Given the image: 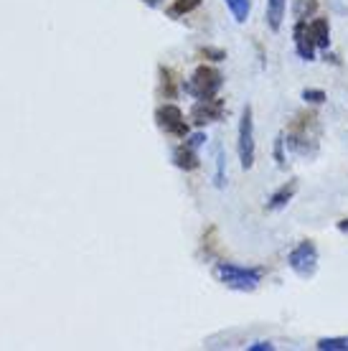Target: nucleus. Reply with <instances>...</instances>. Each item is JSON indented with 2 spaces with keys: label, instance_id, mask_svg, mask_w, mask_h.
<instances>
[{
  "label": "nucleus",
  "instance_id": "f257e3e1",
  "mask_svg": "<svg viewBox=\"0 0 348 351\" xmlns=\"http://www.w3.org/2000/svg\"><path fill=\"white\" fill-rule=\"evenodd\" d=\"M262 267H244V265L234 263H216L214 275L219 278L221 285H227L229 290H239V293H252L262 282Z\"/></svg>",
  "mask_w": 348,
  "mask_h": 351
},
{
  "label": "nucleus",
  "instance_id": "f03ea898",
  "mask_svg": "<svg viewBox=\"0 0 348 351\" xmlns=\"http://www.w3.org/2000/svg\"><path fill=\"white\" fill-rule=\"evenodd\" d=\"M318 138H321V130H318V123H315V114H300V117H295V123L290 125L285 143L300 156L313 158L318 153Z\"/></svg>",
  "mask_w": 348,
  "mask_h": 351
},
{
  "label": "nucleus",
  "instance_id": "7ed1b4c3",
  "mask_svg": "<svg viewBox=\"0 0 348 351\" xmlns=\"http://www.w3.org/2000/svg\"><path fill=\"white\" fill-rule=\"evenodd\" d=\"M221 84H224V74L219 69H214V66L201 64L199 69L191 74V80L186 82L183 87H186V92L191 97H196V99H209V97L219 95Z\"/></svg>",
  "mask_w": 348,
  "mask_h": 351
},
{
  "label": "nucleus",
  "instance_id": "20e7f679",
  "mask_svg": "<svg viewBox=\"0 0 348 351\" xmlns=\"http://www.w3.org/2000/svg\"><path fill=\"white\" fill-rule=\"evenodd\" d=\"M236 153L244 171L254 166V112L249 105H244L242 117H239V135H236Z\"/></svg>",
  "mask_w": 348,
  "mask_h": 351
},
{
  "label": "nucleus",
  "instance_id": "39448f33",
  "mask_svg": "<svg viewBox=\"0 0 348 351\" xmlns=\"http://www.w3.org/2000/svg\"><path fill=\"white\" fill-rule=\"evenodd\" d=\"M288 265L297 278H303V280L313 278L315 270H318V247H315L313 239H303L288 255Z\"/></svg>",
  "mask_w": 348,
  "mask_h": 351
},
{
  "label": "nucleus",
  "instance_id": "423d86ee",
  "mask_svg": "<svg viewBox=\"0 0 348 351\" xmlns=\"http://www.w3.org/2000/svg\"><path fill=\"white\" fill-rule=\"evenodd\" d=\"M156 123L158 128L168 135H175V138H186L188 135V123L183 117L181 107L175 105H160L156 110Z\"/></svg>",
  "mask_w": 348,
  "mask_h": 351
},
{
  "label": "nucleus",
  "instance_id": "0eeeda50",
  "mask_svg": "<svg viewBox=\"0 0 348 351\" xmlns=\"http://www.w3.org/2000/svg\"><path fill=\"white\" fill-rule=\"evenodd\" d=\"M224 99H216V97H209V99H196V105L191 107V120L193 125H211V123H219L221 117H224Z\"/></svg>",
  "mask_w": 348,
  "mask_h": 351
},
{
  "label": "nucleus",
  "instance_id": "6e6552de",
  "mask_svg": "<svg viewBox=\"0 0 348 351\" xmlns=\"http://www.w3.org/2000/svg\"><path fill=\"white\" fill-rule=\"evenodd\" d=\"M293 36H295L297 56L303 62H315V44H313V36H310V28H308V21H295Z\"/></svg>",
  "mask_w": 348,
  "mask_h": 351
},
{
  "label": "nucleus",
  "instance_id": "1a4fd4ad",
  "mask_svg": "<svg viewBox=\"0 0 348 351\" xmlns=\"http://www.w3.org/2000/svg\"><path fill=\"white\" fill-rule=\"evenodd\" d=\"M173 166L181 168V171H196V168L201 166V158L199 153H196V148H191V145H178V148L173 150Z\"/></svg>",
  "mask_w": 348,
  "mask_h": 351
},
{
  "label": "nucleus",
  "instance_id": "9d476101",
  "mask_svg": "<svg viewBox=\"0 0 348 351\" xmlns=\"http://www.w3.org/2000/svg\"><path fill=\"white\" fill-rule=\"evenodd\" d=\"M310 28V36H313V44L315 49H331V23H328V18H315L313 23H308Z\"/></svg>",
  "mask_w": 348,
  "mask_h": 351
},
{
  "label": "nucleus",
  "instance_id": "9b49d317",
  "mask_svg": "<svg viewBox=\"0 0 348 351\" xmlns=\"http://www.w3.org/2000/svg\"><path fill=\"white\" fill-rule=\"evenodd\" d=\"M297 193V181H288V184H282L277 191L270 196V202H267V209L270 211H279L285 209L290 202H293V196Z\"/></svg>",
  "mask_w": 348,
  "mask_h": 351
},
{
  "label": "nucleus",
  "instance_id": "f8f14e48",
  "mask_svg": "<svg viewBox=\"0 0 348 351\" xmlns=\"http://www.w3.org/2000/svg\"><path fill=\"white\" fill-rule=\"evenodd\" d=\"M285 8H288V0H267V26H270V31H275V34L282 28Z\"/></svg>",
  "mask_w": 348,
  "mask_h": 351
},
{
  "label": "nucleus",
  "instance_id": "ddd939ff",
  "mask_svg": "<svg viewBox=\"0 0 348 351\" xmlns=\"http://www.w3.org/2000/svg\"><path fill=\"white\" fill-rule=\"evenodd\" d=\"M227 8L232 10L236 23H244L252 13V0H227Z\"/></svg>",
  "mask_w": 348,
  "mask_h": 351
},
{
  "label": "nucleus",
  "instance_id": "4468645a",
  "mask_svg": "<svg viewBox=\"0 0 348 351\" xmlns=\"http://www.w3.org/2000/svg\"><path fill=\"white\" fill-rule=\"evenodd\" d=\"M321 351H348V336H325L315 343Z\"/></svg>",
  "mask_w": 348,
  "mask_h": 351
},
{
  "label": "nucleus",
  "instance_id": "2eb2a0df",
  "mask_svg": "<svg viewBox=\"0 0 348 351\" xmlns=\"http://www.w3.org/2000/svg\"><path fill=\"white\" fill-rule=\"evenodd\" d=\"M315 10H318V0H295L293 16L295 21H308L310 16H315Z\"/></svg>",
  "mask_w": 348,
  "mask_h": 351
},
{
  "label": "nucleus",
  "instance_id": "dca6fc26",
  "mask_svg": "<svg viewBox=\"0 0 348 351\" xmlns=\"http://www.w3.org/2000/svg\"><path fill=\"white\" fill-rule=\"evenodd\" d=\"M160 95H166V99H173L175 97V80H173V71L166 69V66H160Z\"/></svg>",
  "mask_w": 348,
  "mask_h": 351
},
{
  "label": "nucleus",
  "instance_id": "f3484780",
  "mask_svg": "<svg viewBox=\"0 0 348 351\" xmlns=\"http://www.w3.org/2000/svg\"><path fill=\"white\" fill-rule=\"evenodd\" d=\"M201 5V0H175L173 5L168 8V16L171 18H178V16H186V13H191Z\"/></svg>",
  "mask_w": 348,
  "mask_h": 351
},
{
  "label": "nucleus",
  "instance_id": "a211bd4d",
  "mask_svg": "<svg viewBox=\"0 0 348 351\" xmlns=\"http://www.w3.org/2000/svg\"><path fill=\"white\" fill-rule=\"evenodd\" d=\"M308 102V105H323L328 97H325V92L323 89H303V95H300Z\"/></svg>",
  "mask_w": 348,
  "mask_h": 351
},
{
  "label": "nucleus",
  "instance_id": "6ab92c4d",
  "mask_svg": "<svg viewBox=\"0 0 348 351\" xmlns=\"http://www.w3.org/2000/svg\"><path fill=\"white\" fill-rule=\"evenodd\" d=\"M275 160H277L279 168H285V135L275 138Z\"/></svg>",
  "mask_w": 348,
  "mask_h": 351
},
{
  "label": "nucleus",
  "instance_id": "aec40b11",
  "mask_svg": "<svg viewBox=\"0 0 348 351\" xmlns=\"http://www.w3.org/2000/svg\"><path fill=\"white\" fill-rule=\"evenodd\" d=\"M224 184H227V176H224V153L219 148L216 150V186L224 189Z\"/></svg>",
  "mask_w": 348,
  "mask_h": 351
},
{
  "label": "nucleus",
  "instance_id": "412c9836",
  "mask_svg": "<svg viewBox=\"0 0 348 351\" xmlns=\"http://www.w3.org/2000/svg\"><path fill=\"white\" fill-rule=\"evenodd\" d=\"M201 56H209L211 62H224L227 51H221V49H201Z\"/></svg>",
  "mask_w": 348,
  "mask_h": 351
},
{
  "label": "nucleus",
  "instance_id": "4be33fe9",
  "mask_svg": "<svg viewBox=\"0 0 348 351\" xmlns=\"http://www.w3.org/2000/svg\"><path fill=\"white\" fill-rule=\"evenodd\" d=\"M206 143V135L203 132H196V135H186V145H191V148H199Z\"/></svg>",
  "mask_w": 348,
  "mask_h": 351
},
{
  "label": "nucleus",
  "instance_id": "5701e85b",
  "mask_svg": "<svg viewBox=\"0 0 348 351\" xmlns=\"http://www.w3.org/2000/svg\"><path fill=\"white\" fill-rule=\"evenodd\" d=\"M270 351V349H275V346H272L270 341H257V343H252V346H249V351Z\"/></svg>",
  "mask_w": 348,
  "mask_h": 351
},
{
  "label": "nucleus",
  "instance_id": "b1692460",
  "mask_svg": "<svg viewBox=\"0 0 348 351\" xmlns=\"http://www.w3.org/2000/svg\"><path fill=\"white\" fill-rule=\"evenodd\" d=\"M142 3H145V5H148V8H158V5H160V3H163V0H142Z\"/></svg>",
  "mask_w": 348,
  "mask_h": 351
},
{
  "label": "nucleus",
  "instance_id": "393cba45",
  "mask_svg": "<svg viewBox=\"0 0 348 351\" xmlns=\"http://www.w3.org/2000/svg\"><path fill=\"white\" fill-rule=\"evenodd\" d=\"M338 229L343 232V234H348V217L343 221H338Z\"/></svg>",
  "mask_w": 348,
  "mask_h": 351
}]
</instances>
